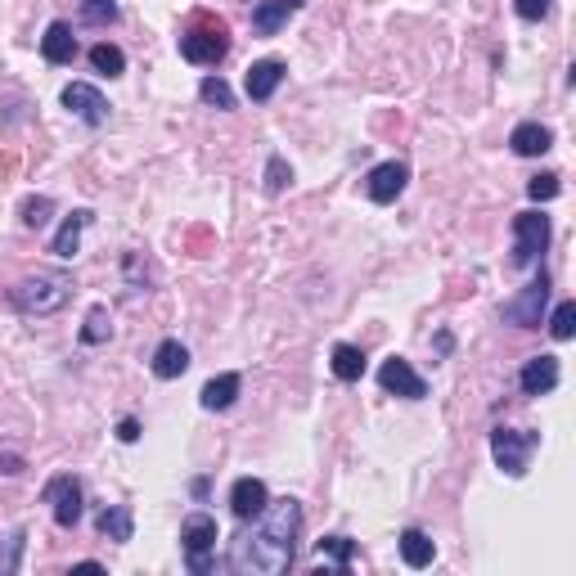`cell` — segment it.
Masks as SVG:
<instances>
[{"instance_id": "1", "label": "cell", "mask_w": 576, "mask_h": 576, "mask_svg": "<svg viewBox=\"0 0 576 576\" xmlns=\"http://www.w3.org/2000/svg\"><path fill=\"white\" fill-rule=\"evenodd\" d=\"M297 536H302V500H293V495L270 500L257 513V527H248L230 545V572L284 576L297 558Z\"/></svg>"}, {"instance_id": "2", "label": "cell", "mask_w": 576, "mask_h": 576, "mask_svg": "<svg viewBox=\"0 0 576 576\" xmlns=\"http://www.w3.org/2000/svg\"><path fill=\"white\" fill-rule=\"evenodd\" d=\"M68 297H72V275H63V270H36V275L18 279L9 288V306L23 315H54L68 306Z\"/></svg>"}, {"instance_id": "3", "label": "cell", "mask_w": 576, "mask_h": 576, "mask_svg": "<svg viewBox=\"0 0 576 576\" xmlns=\"http://www.w3.org/2000/svg\"><path fill=\"white\" fill-rule=\"evenodd\" d=\"M540 450L536 428H495L491 432V459L504 477H522L531 464V455Z\"/></svg>"}, {"instance_id": "4", "label": "cell", "mask_w": 576, "mask_h": 576, "mask_svg": "<svg viewBox=\"0 0 576 576\" xmlns=\"http://www.w3.org/2000/svg\"><path fill=\"white\" fill-rule=\"evenodd\" d=\"M216 540H221V527H216L212 513H189V518L180 522V545H185L189 572H198V576L212 572V558L207 554L216 549Z\"/></svg>"}, {"instance_id": "5", "label": "cell", "mask_w": 576, "mask_h": 576, "mask_svg": "<svg viewBox=\"0 0 576 576\" xmlns=\"http://www.w3.org/2000/svg\"><path fill=\"white\" fill-rule=\"evenodd\" d=\"M545 248H549V216L536 212V207L513 216V266H536Z\"/></svg>"}, {"instance_id": "6", "label": "cell", "mask_w": 576, "mask_h": 576, "mask_svg": "<svg viewBox=\"0 0 576 576\" xmlns=\"http://www.w3.org/2000/svg\"><path fill=\"white\" fill-rule=\"evenodd\" d=\"M545 302H549V275L540 270L518 297L500 306V320L504 324H518V329H540V315H545Z\"/></svg>"}, {"instance_id": "7", "label": "cell", "mask_w": 576, "mask_h": 576, "mask_svg": "<svg viewBox=\"0 0 576 576\" xmlns=\"http://www.w3.org/2000/svg\"><path fill=\"white\" fill-rule=\"evenodd\" d=\"M225 54H230V36H225V23L189 27V32L180 36V59L198 63V68H216Z\"/></svg>"}, {"instance_id": "8", "label": "cell", "mask_w": 576, "mask_h": 576, "mask_svg": "<svg viewBox=\"0 0 576 576\" xmlns=\"http://www.w3.org/2000/svg\"><path fill=\"white\" fill-rule=\"evenodd\" d=\"M41 500L50 504L54 522H59L63 531H72V527L81 522V482H77L72 473L50 477V482H45V491H41Z\"/></svg>"}, {"instance_id": "9", "label": "cell", "mask_w": 576, "mask_h": 576, "mask_svg": "<svg viewBox=\"0 0 576 576\" xmlns=\"http://www.w3.org/2000/svg\"><path fill=\"white\" fill-rule=\"evenodd\" d=\"M405 185H410V162L405 158L378 162V167L365 176V194L374 198V203H396V198L405 194Z\"/></svg>"}, {"instance_id": "10", "label": "cell", "mask_w": 576, "mask_h": 576, "mask_svg": "<svg viewBox=\"0 0 576 576\" xmlns=\"http://www.w3.org/2000/svg\"><path fill=\"white\" fill-rule=\"evenodd\" d=\"M59 99H63V108H68L72 117H81L86 126H104L108 122V99L99 95L90 81H68Z\"/></svg>"}, {"instance_id": "11", "label": "cell", "mask_w": 576, "mask_h": 576, "mask_svg": "<svg viewBox=\"0 0 576 576\" xmlns=\"http://www.w3.org/2000/svg\"><path fill=\"white\" fill-rule=\"evenodd\" d=\"M378 387L392 392V396H405V401H423V396H428V383H423V378L414 374L410 360H401V356L383 360V369H378Z\"/></svg>"}, {"instance_id": "12", "label": "cell", "mask_w": 576, "mask_h": 576, "mask_svg": "<svg viewBox=\"0 0 576 576\" xmlns=\"http://www.w3.org/2000/svg\"><path fill=\"white\" fill-rule=\"evenodd\" d=\"M270 504V491H266V482L261 477H239V482L230 486V513L239 522H252L261 509Z\"/></svg>"}, {"instance_id": "13", "label": "cell", "mask_w": 576, "mask_h": 576, "mask_svg": "<svg viewBox=\"0 0 576 576\" xmlns=\"http://www.w3.org/2000/svg\"><path fill=\"white\" fill-rule=\"evenodd\" d=\"M306 0H261V5H252V32L257 36H279L288 27V18L302 9Z\"/></svg>"}, {"instance_id": "14", "label": "cell", "mask_w": 576, "mask_h": 576, "mask_svg": "<svg viewBox=\"0 0 576 576\" xmlns=\"http://www.w3.org/2000/svg\"><path fill=\"white\" fill-rule=\"evenodd\" d=\"M522 396H549L558 387V356H531L518 374Z\"/></svg>"}, {"instance_id": "15", "label": "cell", "mask_w": 576, "mask_h": 576, "mask_svg": "<svg viewBox=\"0 0 576 576\" xmlns=\"http://www.w3.org/2000/svg\"><path fill=\"white\" fill-rule=\"evenodd\" d=\"M284 63H279V59H257V63H252V68H248V77H243V90H248V99H252V104H266V99L270 95H275V90H279V81H284Z\"/></svg>"}, {"instance_id": "16", "label": "cell", "mask_w": 576, "mask_h": 576, "mask_svg": "<svg viewBox=\"0 0 576 576\" xmlns=\"http://www.w3.org/2000/svg\"><path fill=\"white\" fill-rule=\"evenodd\" d=\"M509 149L518 153V158H540V153L554 149V131L540 122H518L509 131Z\"/></svg>"}, {"instance_id": "17", "label": "cell", "mask_w": 576, "mask_h": 576, "mask_svg": "<svg viewBox=\"0 0 576 576\" xmlns=\"http://www.w3.org/2000/svg\"><path fill=\"white\" fill-rule=\"evenodd\" d=\"M41 59L45 63H72L77 59V36L68 23H50L41 36Z\"/></svg>"}, {"instance_id": "18", "label": "cell", "mask_w": 576, "mask_h": 576, "mask_svg": "<svg viewBox=\"0 0 576 576\" xmlns=\"http://www.w3.org/2000/svg\"><path fill=\"white\" fill-rule=\"evenodd\" d=\"M153 374L158 378H180L189 369V347L180 338H167V342H158V351H153Z\"/></svg>"}, {"instance_id": "19", "label": "cell", "mask_w": 576, "mask_h": 576, "mask_svg": "<svg viewBox=\"0 0 576 576\" xmlns=\"http://www.w3.org/2000/svg\"><path fill=\"white\" fill-rule=\"evenodd\" d=\"M243 378L239 374H216L203 383V392H198V401H203V410H230L234 396H239Z\"/></svg>"}, {"instance_id": "20", "label": "cell", "mask_w": 576, "mask_h": 576, "mask_svg": "<svg viewBox=\"0 0 576 576\" xmlns=\"http://www.w3.org/2000/svg\"><path fill=\"white\" fill-rule=\"evenodd\" d=\"M396 545H401L405 567H414V572H419V567H428L432 558H437V545H432V536H428V531H419V527H405Z\"/></svg>"}, {"instance_id": "21", "label": "cell", "mask_w": 576, "mask_h": 576, "mask_svg": "<svg viewBox=\"0 0 576 576\" xmlns=\"http://www.w3.org/2000/svg\"><path fill=\"white\" fill-rule=\"evenodd\" d=\"M86 225H90V212H86V207H77V212H72L68 221L59 225V234H54V243H50L54 257H63V261L77 257V248H81V230H86Z\"/></svg>"}, {"instance_id": "22", "label": "cell", "mask_w": 576, "mask_h": 576, "mask_svg": "<svg viewBox=\"0 0 576 576\" xmlns=\"http://www.w3.org/2000/svg\"><path fill=\"white\" fill-rule=\"evenodd\" d=\"M95 527H99V536H108V540H131L135 536V518H131L126 504H104V509L95 513Z\"/></svg>"}, {"instance_id": "23", "label": "cell", "mask_w": 576, "mask_h": 576, "mask_svg": "<svg viewBox=\"0 0 576 576\" xmlns=\"http://www.w3.org/2000/svg\"><path fill=\"white\" fill-rule=\"evenodd\" d=\"M315 554H320L338 576H347L351 558H356V540L351 536H324V540H315Z\"/></svg>"}, {"instance_id": "24", "label": "cell", "mask_w": 576, "mask_h": 576, "mask_svg": "<svg viewBox=\"0 0 576 576\" xmlns=\"http://www.w3.org/2000/svg\"><path fill=\"white\" fill-rule=\"evenodd\" d=\"M329 369H333V378H342V383H360V374H365V351L351 347V342H338Z\"/></svg>"}, {"instance_id": "25", "label": "cell", "mask_w": 576, "mask_h": 576, "mask_svg": "<svg viewBox=\"0 0 576 576\" xmlns=\"http://www.w3.org/2000/svg\"><path fill=\"white\" fill-rule=\"evenodd\" d=\"M108 338H113V315H108V306L99 302V306H90V311H86L81 342H86V347H99V342H108Z\"/></svg>"}, {"instance_id": "26", "label": "cell", "mask_w": 576, "mask_h": 576, "mask_svg": "<svg viewBox=\"0 0 576 576\" xmlns=\"http://www.w3.org/2000/svg\"><path fill=\"white\" fill-rule=\"evenodd\" d=\"M90 68L104 72V77H122V72H126V54L117 50V45L99 41V45H90Z\"/></svg>"}, {"instance_id": "27", "label": "cell", "mask_w": 576, "mask_h": 576, "mask_svg": "<svg viewBox=\"0 0 576 576\" xmlns=\"http://www.w3.org/2000/svg\"><path fill=\"white\" fill-rule=\"evenodd\" d=\"M50 212H54V198H45V194L23 198V207H18V216H23L27 230H41V225H50Z\"/></svg>"}, {"instance_id": "28", "label": "cell", "mask_w": 576, "mask_h": 576, "mask_svg": "<svg viewBox=\"0 0 576 576\" xmlns=\"http://www.w3.org/2000/svg\"><path fill=\"white\" fill-rule=\"evenodd\" d=\"M576 333V302H558V311L549 315V338L567 342Z\"/></svg>"}, {"instance_id": "29", "label": "cell", "mask_w": 576, "mask_h": 576, "mask_svg": "<svg viewBox=\"0 0 576 576\" xmlns=\"http://www.w3.org/2000/svg\"><path fill=\"white\" fill-rule=\"evenodd\" d=\"M198 99H203V104H212V108H234V90L225 86L221 77H203V81H198Z\"/></svg>"}, {"instance_id": "30", "label": "cell", "mask_w": 576, "mask_h": 576, "mask_svg": "<svg viewBox=\"0 0 576 576\" xmlns=\"http://www.w3.org/2000/svg\"><path fill=\"white\" fill-rule=\"evenodd\" d=\"M23 549H27V527H18L14 536L5 540V554H0V576H14L18 563H23Z\"/></svg>"}, {"instance_id": "31", "label": "cell", "mask_w": 576, "mask_h": 576, "mask_svg": "<svg viewBox=\"0 0 576 576\" xmlns=\"http://www.w3.org/2000/svg\"><path fill=\"white\" fill-rule=\"evenodd\" d=\"M288 185H293V167H288L284 158H270L266 162V194H284Z\"/></svg>"}, {"instance_id": "32", "label": "cell", "mask_w": 576, "mask_h": 576, "mask_svg": "<svg viewBox=\"0 0 576 576\" xmlns=\"http://www.w3.org/2000/svg\"><path fill=\"white\" fill-rule=\"evenodd\" d=\"M527 194L531 203H549V198H558V176L554 171H540V176L527 180Z\"/></svg>"}, {"instance_id": "33", "label": "cell", "mask_w": 576, "mask_h": 576, "mask_svg": "<svg viewBox=\"0 0 576 576\" xmlns=\"http://www.w3.org/2000/svg\"><path fill=\"white\" fill-rule=\"evenodd\" d=\"M81 18L86 23H117V5L113 0H81Z\"/></svg>"}, {"instance_id": "34", "label": "cell", "mask_w": 576, "mask_h": 576, "mask_svg": "<svg viewBox=\"0 0 576 576\" xmlns=\"http://www.w3.org/2000/svg\"><path fill=\"white\" fill-rule=\"evenodd\" d=\"M513 9H518V18H527V23H540V18L554 9V0H513Z\"/></svg>"}, {"instance_id": "35", "label": "cell", "mask_w": 576, "mask_h": 576, "mask_svg": "<svg viewBox=\"0 0 576 576\" xmlns=\"http://www.w3.org/2000/svg\"><path fill=\"white\" fill-rule=\"evenodd\" d=\"M117 437H122L126 446H131V441H140V423H135V419H122V423H117Z\"/></svg>"}, {"instance_id": "36", "label": "cell", "mask_w": 576, "mask_h": 576, "mask_svg": "<svg viewBox=\"0 0 576 576\" xmlns=\"http://www.w3.org/2000/svg\"><path fill=\"white\" fill-rule=\"evenodd\" d=\"M0 473H23V459H18V455H0Z\"/></svg>"}]
</instances>
